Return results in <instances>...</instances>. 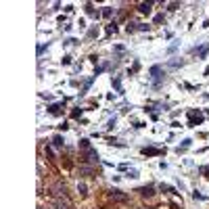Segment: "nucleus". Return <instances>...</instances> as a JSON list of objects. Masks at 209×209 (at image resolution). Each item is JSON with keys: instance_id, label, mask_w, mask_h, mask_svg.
Masks as SVG:
<instances>
[{"instance_id": "8", "label": "nucleus", "mask_w": 209, "mask_h": 209, "mask_svg": "<svg viewBox=\"0 0 209 209\" xmlns=\"http://www.w3.org/2000/svg\"><path fill=\"white\" fill-rule=\"evenodd\" d=\"M52 144L55 146H63V138L61 136H55V138H52Z\"/></svg>"}, {"instance_id": "6", "label": "nucleus", "mask_w": 209, "mask_h": 209, "mask_svg": "<svg viewBox=\"0 0 209 209\" xmlns=\"http://www.w3.org/2000/svg\"><path fill=\"white\" fill-rule=\"evenodd\" d=\"M195 52H197V55H199V56H205V55H207V52H209V44H207V46H203V48H199V50L195 48Z\"/></svg>"}, {"instance_id": "4", "label": "nucleus", "mask_w": 209, "mask_h": 209, "mask_svg": "<svg viewBox=\"0 0 209 209\" xmlns=\"http://www.w3.org/2000/svg\"><path fill=\"white\" fill-rule=\"evenodd\" d=\"M151 8H153V4H140L138 11H140L142 15H148V13H151Z\"/></svg>"}, {"instance_id": "3", "label": "nucleus", "mask_w": 209, "mask_h": 209, "mask_svg": "<svg viewBox=\"0 0 209 209\" xmlns=\"http://www.w3.org/2000/svg\"><path fill=\"white\" fill-rule=\"evenodd\" d=\"M140 195H142V197H153L155 195V188L153 186H142V188H140Z\"/></svg>"}, {"instance_id": "5", "label": "nucleus", "mask_w": 209, "mask_h": 209, "mask_svg": "<svg viewBox=\"0 0 209 209\" xmlns=\"http://www.w3.org/2000/svg\"><path fill=\"white\" fill-rule=\"evenodd\" d=\"M111 197L117 201H125V195H121V190H111Z\"/></svg>"}, {"instance_id": "9", "label": "nucleus", "mask_w": 209, "mask_h": 209, "mask_svg": "<svg viewBox=\"0 0 209 209\" xmlns=\"http://www.w3.org/2000/svg\"><path fill=\"white\" fill-rule=\"evenodd\" d=\"M56 209H67V205H63V203H56Z\"/></svg>"}, {"instance_id": "2", "label": "nucleus", "mask_w": 209, "mask_h": 209, "mask_svg": "<svg viewBox=\"0 0 209 209\" xmlns=\"http://www.w3.org/2000/svg\"><path fill=\"white\" fill-rule=\"evenodd\" d=\"M188 117H190V125H199V124H201V121H203V115H201V113H195V111H190V113H188Z\"/></svg>"}, {"instance_id": "1", "label": "nucleus", "mask_w": 209, "mask_h": 209, "mask_svg": "<svg viewBox=\"0 0 209 209\" xmlns=\"http://www.w3.org/2000/svg\"><path fill=\"white\" fill-rule=\"evenodd\" d=\"M84 159H86V161H92V163H94V161H98L96 151H92L90 146H88V148H84Z\"/></svg>"}, {"instance_id": "7", "label": "nucleus", "mask_w": 209, "mask_h": 209, "mask_svg": "<svg viewBox=\"0 0 209 209\" xmlns=\"http://www.w3.org/2000/svg\"><path fill=\"white\" fill-rule=\"evenodd\" d=\"M142 153H144V155H159L161 151H157V148H144Z\"/></svg>"}, {"instance_id": "10", "label": "nucleus", "mask_w": 209, "mask_h": 209, "mask_svg": "<svg viewBox=\"0 0 209 209\" xmlns=\"http://www.w3.org/2000/svg\"><path fill=\"white\" fill-rule=\"evenodd\" d=\"M205 98H209V94H205Z\"/></svg>"}]
</instances>
